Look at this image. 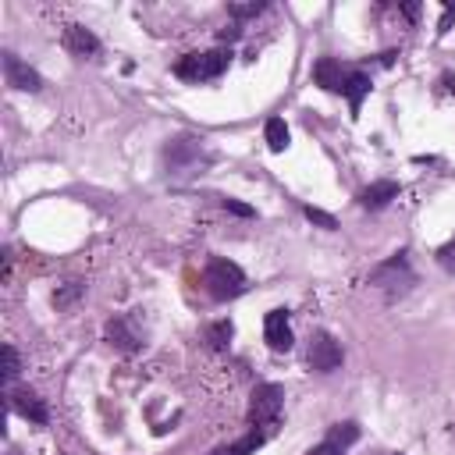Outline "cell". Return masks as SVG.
Returning <instances> with one entry per match:
<instances>
[{
	"label": "cell",
	"instance_id": "21",
	"mask_svg": "<svg viewBox=\"0 0 455 455\" xmlns=\"http://www.w3.org/2000/svg\"><path fill=\"white\" fill-rule=\"evenodd\" d=\"M224 206L231 210V214H238V217H253V206H246V203H238V199H224Z\"/></svg>",
	"mask_w": 455,
	"mask_h": 455
},
{
	"label": "cell",
	"instance_id": "28",
	"mask_svg": "<svg viewBox=\"0 0 455 455\" xmlns=\"http://www.w3.org/2000/svg\"><path fill=\"white\" fill-rule=\"evenodd\" d=\"M441 260H445L448 267H455V246H452V249H445V253H441Z\"/></svg>",
	"mask_w": 455,
	"mask_h": 455
},
{
	"label": "cell",
	"instance_id": "20",
	"mask_svg": "<svg viewBox=\"0 0 455 455\" xmlns=\"http://www.w3.org/2000/svg\"><path fill=\"white\" fill-rule=\"evenodd\" d=\"M263 11V4L256 0V4H231V15L235 18H249V15H260Z\"/></svg>",
	"mask_w": 455,
	"mask_h": 455
},
{
	"label": "cell",
	"instance_id": "11",
	"mask_svg": "<svg viewBox=\"0 0 455 455\" xmlns=\"http://www.w3.org/2000/svg\"><path fill=\"white\" fill-rule=\"evenodd\" d=\"M342 93L349 97V107H352V117H356L359 107H363V97L370 93V78L363 75V72H349V75H345V89H342Z\"/></svg>",
	"mask_w": 455,
	"mask_h": 455
},
{
	"label": "cell",
	"instance_id": "2",
	"mask_svg": "<svg viewBox=\"0 0 455 455\" xmlns=\"http://www.w3.org/2000/svg\"><path fill=\"white\" fill-rule=\"evenodd\" d=\"M285 402V388L281 384H260L253 391V406H249V423L253 427H270L281 413Z\"/></svg>",
	"mask_w": 455,
	"mask_h": 455
},
{
	"label": "cell",
	"instance_id": "15",
	"mask_svg": "<svg viewBox=\"0 0 455 455\" xmlns=\"http://www.w3.org/2000/svg\"><path fill=\"white\" fill-rule=\"evenodd\" d=\"M107 338H110V342H117L121 349H135V338L129 335V327L121 324V320H110V324H107Z\"/></svg>",
	"mask_w": 455,
	"mask_h": 455
},
{
	"label": "cell",
	"instance_id": "8",
	"mask_svg": "<svg viewBox=\"0 0 455 455\" xmlns=\"http://www.w3.org/2000/svg\"><path fill=\"white\" fill-rule=\"evenodd\" d=\"M399 196V181H374V185H367L359 192V203L367 206V210H381V206H388L391 199Z\"/></svg>",
	"mask_w": 455,
	"mask_h": 455
},
{
	"label": "cell",
	"instance_id": "14",
	"mask_svg": "<svg viewBox=\"0 0 455 455\" xmlns=\"http://www.w3.org/2000/svg\"><path fill=\"white\" fill-rule=\"evenodd\" d=\"M352 441H359V427H356V423H338V427L331 431V445H335V448H345Z\"/></svg>",
	"mask_w": 455,
	"mask_h": 455
},
{
	"label": "cell",
	"instance_id": "26",
	"mask_svg": "<svg viewBox=\"0 0 455 455\" xmlns=\"http://www.w3.org/2000/svg\"><path fill=\"white\" fill-rule=\"evenodd\" d=\"M452 89H455V75L445 72V75H441V93H452Z\"/></svg>",
	"mask_w": 455,
	"mask_h": 455
},
{
	"label": "cell",
	"instance_id": "23",
	"mask_svg": "<svg viewBox=\"0 0 455 455\" xmlns=\"http://www.w3.org/2000/svg\"><path fill=\"white\" fill-rule=\"evenodd\" d=\"M78 292H82V288H78V285H72V288H65L60 295H53V302H57V306H68V302H72Z\"/></svg>",
	"mask_w": 455,
	"mask_h": 455
},
{
	"label": "cell",
	"instance_id": "18",
	"mask_svg": "<svg viewBox=\"0 0 455 455\" xmlns=\"http://www.w3.org/2000/svg\"><path fill=\"white\" fill-rule=\"evenodd\" d=\"M228 338H231V324L228 320H217L214 327H210V345H214V349H224Z\"/></svg>",
	"mask_w": 455,
	"mask_h": 455
},
{
	"label": "cell",
	"instance_id": "4",
	"mask_svg": "<svg viewBox=\"0 0 455 455\" xmlns=\"http://www.w3.org/2000/svg\"><path fill=\"white\" fill-rule=\"evenodd\" d=\"M263 335H267V345L274 352H288L292 349V327H288V310H270L267 320H263Z\"/></svg>",
	"mask_w": 455,
	"mask_h": 455
},
{
	"label": "cell",
	"instance_id": "13",
	"mask_svg": "<svg viewBox=\"0 0 455 455\" xmlns=\"http://www.w3.org/2000/svg\"><path fill=\"white\" fill-rule=\"evenodd\" d=\"M263 135H267V146L274 149V154H285V149H288V125H285L281 117H270Z\"/></svg>",
	"mask_w": 455,
	"mask_h": 455
},
{
	"label": "cell",
	"instance_id": "22",
	"mask_svg": "<svg viewBox=\"0 0 455 455\" xmlns=\"http://www.w3.org/2000/svg\"><path fill=\"white\" fill-rule=\"evenodd\" d=\"M452 22H455V4H448V8H445V15H441V22H438V33H448Z\"/></svg>",
	"mask_w": 455,
	"mask_h": 455
},
{
	"label": "cell",
	"instance_id": "9",
	"mask_svg": "<svg viewBox=\"0 0 455 455\" xmlns=\"http://www.w3.org/2000/svg\"><path fill=\"white\" fill-rule=\"evenodd\" d=\"M11 409L22 413L25 420H33V423H47V406L33 395V391H11Z\"/></svg>",
	"mask_w": 455,
	"mask_h": 455
},
{
	"label": "cell",
	"instance_id": "7",
	"mask_svg": "<svg viewBox=\"0 0 455 455\" xmlns=\"http://www.w3.org/2000/svg\"><path fill=\"white\" fill-rule=\"evenodd\" d=\"M370 281L374 285H409L413 281V274H409V263H406V256H395V260H388L384 267H377L374 274H370Z\"/></svg>",
	"mask_w": 455,
	"mask_h": 455
},
{
	"label": "cell",
	"instance_id": "1",
	"mask_svg": "<svg viewBox=\"0 0 455 455\" xmlns=\"http://www.w3.org/2000/svg\"><path fill=\"white\" fill-rule=\"evenodd\" d=\"M203 285L214 299H235V295H242V288H246V274H242L238 263H231V260H210L206 274H203Z\"/></svg>",
	"mask_w": 455,
	"mask_h": 455
},
{
	"label": "cell",
	"instance_id": "6",
	"mask_svg": "<svg viewBox=\"0 0 455 455\" xmlns=\"http://www.w3.org/2000/svg\"><path fill=\"white\" fill-rule=\"evenodd\" d=\"M345 75H349V72H342V65H338L335 57H320L317 68H313L317 85L327 89V93H342V89H345Z\"/></svg>",
	"mask_w": 455,
	"mask_h": 455
},
{
	"label": "cell",
	"instance_id": "16",
	"mask_svg": "<svg viewBox=\"0 0 455 455\" xmlns=\"http://www.w3.org/2000/svg\"><path fill=\"white\" fill-rule=\"evenodd\" d=\"M199 65H203V53H185V57H181L178 60V75L181 78H199Z\"/></svg>",
	"mask_w": 455,
	"mask_h": 455
},
{
	"label": "cell",
	"instance_id": "27",
	"mask_svg": "<svg viewBox=\"0 0 455 455\" xmlns=\"http://www.w3.org/2000/svg\"><path fill=\"white\" fill-rule=\"evenodd\" d=\"M402 11H406V18H416V15H420V4H402Z\"/></svg>",
	"mask_w": 455,
	"mask_h": 455
},
{
	"label": "cell",
	"instance_id": "19",
	"mask_svg": "<svg viewBox=\"0 0 455 455\" xmlns=\"http://www.w3.org/2000/svg\"><path fill=\"white\" fill-rule=\"evenodd\" d=\"M306 217L313 221V224H320V228H327V231H335L338 228V221L327 214V210H320V206H306Z\"/></svg>",
	"mask_w": 455,
	"mask_h": 455
},
{
	"label": "cell",
	"instance_id": "3",
	"mask_svg": "<svg viewBox=\"0 0 455 455\" xmlns=\"http://www.w3.org/2000/svg\"><path fill=\"white\" fill-rule=\"evenodd\" d=\"M310 367L320 370V374H331L342 367V345L331 338V335H317L313 345H310Z\"/></svg>",
	"mask_w": 455,
	"mask_h": 455
},
{
	"label": "cell",
	"instance_id": "5",
	"mask_svg": "<svg viewBox=\"0 0 455 455\" xmlns=\"http://www.w3.org/2000/svg\"><path fill=\"white\" fill-rule=\"evenodd\" d=\"M4 75H8V85L25 89V93H36V89L43 85V78L28 68L25 60H18L15 53H4Z\"/></svg>",
	"mask_w": 455,
	"mask_h": 455
},
{
	"label": "cell",
	"instance_id": "17",
	"mask_svg": "<svg viewBox=\"0 0 455 455\" xmlns=\"http://www.w3.org/2000/svg\"><path fill=\"white\" fill-rule=\"evenodd\" d=\"M0 356H4V381H15V377H18V370H22L15 345H4V349H0Z\"/></svg>",
	"mask_w": 455,
	"mask_h": 455
},
{
	"label": "cell",
	"instance_id": "24",
	"mask_svg": "<svg viewBox=\"0 0 455 455\" xmlns=\"http://www.w3.org/2000/svg\"><path fill=\"white\" fill-rule=\"evenodd\" d=\"M310 455H342V448H335V445L327 441V445H317V448H313Z\"/></svg>",
	"mask_w": 455,
	"mask_h": 455
},
{
	"label": "cell",
	"instance_id": "10",
	"mask_svg": "<svg viewBox=\"0 0 455 455\" xmlns=\"http://www.w3.org/2000/svg\"><path fill=\"white\" fill-rule=\"evenodd\" d=\"M65 47H68L75 57H89V53L100 50L97 36L89 33V28H82V25H68V28H65Z\"/></svg>",
	"mask_w": 455,
	"mask_h": 455
},
{
	"label": "cell",
	"instance_id": "12",
	"mask_svg": "<svg viewBox=\"0 0 455 455\" xmlns=\"http://www.w3.org/2000/svg\"><path fill=\"white\" fill-rule=\"evenodd\" d=\"M228 65H231V50H210V53H203L199 78H217Z\"/></svg>",
	"mask_w": 455,
	"mask_h": 455
},
{
	"label": "cell",
	"instance_id": "25",
	"mask_svg": "<svg viewBox=\"0 0 455 455\" xmlns=\"http://www.w3.org/2000/svg\"><path fill=\"white\" fill-rule=\"evenodd\" d=\"M238 36H242V28H238V25H228V28H221V40H224V43H231V40H238Z\"/></svg>",
	"mask_w": 455,
	"mask_h": 455
}]
</instances>
